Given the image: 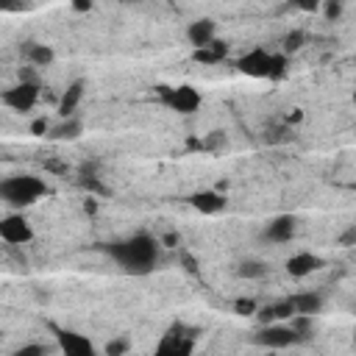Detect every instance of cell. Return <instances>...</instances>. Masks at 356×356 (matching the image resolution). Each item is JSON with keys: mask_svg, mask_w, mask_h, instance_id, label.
<instances>
[{"mask_svg": "<svg viewBox=\"0 0 356 356\" xmlns=\"http://www.w3.org/2000/svg\"><path fill=\"white\" fill-rule=\"evenodd\" d=\"M95 209H97V203H95V200H92V197H89V200H86V203H83V211H95Z\"/></svg>", "mask_w": 356, "mask_h": 356, "instance_id": "f546056e", "label": "cell"}, {"mask_svg": "<svg viewBox=\"0 0 356 356\" xmlns=\"http://www.w3.org/2000/svg\"><path fill=\"white\" fill-rule=\"evenodd\" d=\"M320 267H323V259L317 253H309V250H300V253L286 259V273L292 278H306V275L317 273Z\"/></svg>", "mask_w": 356, "mask_h": 356, "instance_id": "8fae6325", "label": "cell"}, {"mask_svg": "<svg viewBox=\"0 0 356 356\" xmlns=\"http://www.w3.org/2000/svg\"><path fill=\"white\" fill-rule=\"evenodd\" d=\"M323 11H325V17H328V19H337V17L342 14V6H339V3H328Z\"/></svg>", "mask_w": 356, "mask_h": 356, "instance_id": "4316f807", "label": "cell"}, {"mask_svg": "<svg viewBox=\"0 0 356 356\" xmlns=\"http://www.w3.org/2000/svg\"><path fill=\"white\" fill-rule=\"evenodd\" d=\"M225 56H228V42H222V39H214L211 44H206V47L192 53V58L200 61V64H220Z\"/></svg>", "mask_w": 356, "mask_h": 356, "instance_id": "ac0fdd59", "label": "cell"}, {"mask_svg": "<svg viewBox=\"0 0 356 356\" xmlns=\"http://www.w3.org/2000/svg\"><path fill=\"white\" fill-rule=\"evenodd\" d=\"M83 134V122L78 120V117H70V120H61L56 128H50V139H56V142H72V139H78Z\"/></svg>", "mask_w": 356, "mask_h": 356, "instance_id": "d6986e66", "label": "cell"}, {"mask_svg": "<svg viewBox=\"0 0 356 356\" xmlns=\"http://www.w3.org/2000/svg\"><path fill=\"white\" fill-rule=\"evenodd\" d=\"M350 242H356V228H350V231L342 236V245H350Z\"/></svg>", "mask_w": 356, "mask_h": 356, "instance_id": "f1b7e54d", "label": "cell"}, {"mask_svg": "<svg viewBox=\"0 0 356 356\" xmlns=\"http://www.w3.org/2000/svg\"><path fill=\"white\" fill-rule=\"evenodd\" d=\"M295 317H314L320 309H323V298L317 292H295L286 298Z\"/></svg>", "mask_w": 356, "mask_h": 356, "instance_id": "5bb4252c", "label": "cell"}, {"mask_svg": "<svg viewBox=\"0 0 356 356\" xmlns=\"http://www.w3.org/2000/svg\"><path fill=\"white\" fill-rule=\"evenodd\" d=\"M75 8H78V11H89V8H92V3H75Z\"/></svg>", "mask_w": 356, "mask_h": 356, "instance_id": "4dcf8cb0", "label": "cell"}, {"mask_svg": "<svg viewBox=\"0 0 356 356\" xmlns=\"http://www.w3.org/2000/svg\"><path fill=\"white\" fill-rule=\"evenodd\" d=\"M11 356H47V345H39V342H28V345L17 348Z\"/></svg>", "mask_w": 356, "mask_h": 356, "instance_id": "603a6c76", "label": "cell"}, {"mask_svg": "<svg viewBox=\"0 0 356 356\" xmlns=\"http://www.w3.org/2000/svg\"><path fill=\"white\" fill-rule=\"evenodd\" d=\"M39 89H42V83H17V86L6 89L0 100L14 111H31L39 103Z\"/></svg>", "mask_w": 356, "mask_h": 356, "instance_id": "ba28073f", "label": "cell"}, {"mask_svg": "<svg viewBox=\"0 0 356 356\" xmlns=\"http://www.w3.org/2000/svg\"><path fill=\"white\" fill-rule=\"evenodd\" d=\"M19 50H22V56H25V61H28L31 67H47V64H53V58H56L53 47H50V44H42V42H25Z\"/></svg>", "mask_w": 356, "mask_h": 356, "instance_id": "e0dca14e", "label": "cell"}, {"mask_svg": "<svg viewBox=\"0 0 356 356\" xmlns=\"http://www.w3.org/2000/svg\"><path fill=\"white\" fill-rule=\"evenodd\" d=\"M186 39H189V44H192L195 50L211 44V42L217 39V25H214V19L200 17V19L189 22V28H186Z\"/></svg>", "mask_w": 356, "mask_h": 356, "instance_id": "30bf717a", "label": "cell"}, {"mask_svg": "<svg viewBox=\"0 0 356 356\" xmlns=\"http://www.w3.org/2000/svg\"><path fill=\"white\" fill-rule=\"evenodd\" d=\"M189 206L200 214H220V211H225L228 200H225V195H220L214 189H203V192H195L189 197Z\"/></svg>", "mask_w": 356, "mask_h": 356, "instance_id": "7c38bea8", "label": "cell"}, {"mask_svg": "<svg viewBox=\"0 0 356 356\" xmlns=\"http://www.w3.org/2000/svg\"><path fill=\"white\" fill-rule=\"evenodd\" d=\"M106 253L134 275H147L159 261V242L150 234H134L128 239L106 245Z\"/></svg>", "mask_w": 356, "mask_h": 356, "instance_id": "6da1fadb", "label": "cell"}, {"mask_svg": "<svg viewBox=\"0 0 356 356\" xmlns=\"http://www.w3.org/2000/svg\"><path fill=\"white\" fill-rule=\"evenodd\" d=\"M159 100L178 114H195L200 108V92L189 83H178V86H159Z\"/></svg>", "mask_w": 356, "mask_h": 356, "instance_id": "277c9868", "label": "cell"}, {"mask_svg": "<svg viewBox=\"0 0 356 356\" xmlns=\"http://www.w3.org/2000/svg\"><path fill=\"white\" fill-rule=\"evenodd\" d=\"M128 348H131V339L128 337H117L106 345V356H128Z\"/></svg>", "mask_w": 356, "mask_h": 356, "instance_id": "7402d4cb", "label": "cell"}, {"mask_svg": "<svg viewBox=\"0 0 356 356\" xmlns=\"http://www.w3.org/2000/svg\"><path fill=\"white\" fill-rule=\"evenodd\" d=\"M295 228H298V220L292 214H278L275 220L267 222L264 228V239L267 242H289L295 236Z\"/></svg>", "mask_w": 356, "mask_h": 356, "instance_id": "4fadbf2b", "label": "cell"}, {"mask_svg": "<svg viewBox=\"0 0 356 356\" xmlns=\"http://www.w3.org/2000/svg\"><path fill=\"white\" fill-rule=\"evenodd\" d=\"M306 337L292 325V323H273V325H261L256 334H253V342L261 345V348H289V345H298L303 342Z\"/></svg>", "mask_w": 356, "mask_h": 356, "instance_id": "5b68a950", "label": "cell"}, {"mask_svg": "<svg viewBox=\"0 0 356 356\" xmlns=\"http://www.w3.org/2000/svg\"><path fill=\"white\" fill-rule=\"evenodd\" d=\"M181 259H184V264H186L189 273H197V264H195V259H192L189 253H181Z\"/></svg>", "mask_w": 356, "mask_h": 356, "instance_id": "83f0119b", "label": "cell"}, {"mask_svg": "<svg viewBox=\"0 0 356 356\" xmlns=\"http://www.w3.org/2000/svg\"><path fill=\"white\" fill-rule=\"evenodd\" d=\"M234 309H236V314H253V312H259L256 309V300H250V298H239L234 303Z\"/></svg>", "mask_w": 356, "mask_h": 356, "instance_id": "cb8c5ba5", "label": "cell"}, {"mask_svg": "<svg viewBox=\"0 0 356 356\" xmlns=\"http://www.w3.org/2000/svg\"><path fill=\"white\" fill-rule=\"evenodd\" d=\"M153 356H195V331H186L181 323L170 325L159 339Z\"/></svg>", "mask_w": 356, "mask_h": 356, "instance_id": "8992f818", "label": "cell"}, {"mask_svg": "<svg viewBox=\"0 0 356 356\" xmlns=\"http://www.w3.org/2000/svg\"><path fill=\"white\" fill-rule=\"evenodd\" d=\"M53 334H56V345H58L61 356H97L89 337H83L72 328H58V325H53Z\"/></svg>", "mask_w": 356, "mask_h": 356, "instance_id": "52a82bcc", "label": "cell"}, {"mask_svg": "<svg viewBox=\"0 0 356 356\" xmlns=\"http://www.w3.org/2000/svg\"><path fill=\"white\" fill-rule=\"evenodd\" d=\"M31 134H36V136H47V134H50V122H47L44 117L33 120V122H31Z\"/></svg>", "mask_w": 356, "mask_h": 356, "instance_id": "d4e9b609", "label": "cell"}, {"mask_svg": "<svg viewBox=\"0 0 356 356\" xmlns=\"http://www.w3.org/2000/svg\"><path fill=\"white\" fill-rule=\"evenodd\" d=\"M236 273H239L242 278H261V275L267 273V264H264V261H256V259H245Z\"/></svg>", "mask_w": 356, "mask_h": 356, "instance_id": "ffe728a7", "label": "cell"}, {"mask_svg": "<svg viewBox=\"0 0 356 356\" xmlns=\"http://www.w3.org/2000/svg\"><path fill=\"white\" fill-rule=\"evenodd\" d=\"M44 170H50V172H58V175H67V172H70V164H64V161H56V159H44Z\"/></svg>", "mask_w": 356, "mask_h": 356, "instance_id": "484cf974", "label": "cell"}, {"mask_svg": "<svg viewBox=\"0 0 356 356\" xmlns=\"http://www.w3.org/2000/svg\"><path fill=\"white\" fill-rule=\"evenodd\" d=\"M83 89H86L83 78L72 81V83L64 89V95H61V100H58V114H61L64 120L75 117V108H78V106H81V100H83Z\"/></svg>", "mask_w": 356, "mask_h": 356, "instance_id": "9a60e30c", "label": "cell"}, {"mask_svg": "<svg viewBox=\"0 0 356 356\" xmlns=\"http://www.w3.org/2000/svg\"><path fill=\"white\" fill-rule=\"evenodd\" d=\"M303 42H306V33H303V31H289V33L284 36V44H281L284 56H286V53H298V50L303 47Z\"/></svg>", "mask_w": 356, "mask_h": 356, "instance_id": "44dd1931", "label": "cell"}, {"mask_svg": "<svg viewBox=\"0 0 356 356\" xmlns=\"http://www.w3.org/2000/svg\"><path fill=\"white\" fill-rule=\"evenodd\" d=\"M256 317H259V323L261 325H273V323H289L292 317H295V312H292V306H289V300L284 298V300H275V303H270V306H261L259 312H256Z\"/></svg>", "mask_w": 356, "mask_h": 356, "instance_id": "2e32d148", "label": "cell"}, {"mask_svg": "<svg viewBox=\"0 0 356 356\" xmlns=\"http://www.w3.org/2000/svg\"><path fill=\"white\" fill-rule=\"evenodd\" d=\"M47 192H50L47 184L42 178H36V175H28V172L25 175H11V178H6L0 184L3 200L8 206H14V209H25V206L36 203L39 197H44Z\"/></svg>", "mask_w": 356, "mask_h": 356, "instance_id": "3957f363", "label": "cell"}, {"mask_svg": "<svg viewBox=\"0 0 356 356\" xmlns=\"http://www.w3.org/2000/svg\"><path fill=\"white\" fill-rule=\"evenodd\" d=\"M0 236L8 245H28L33 239V228L22 214H8L0 220Z\"/></svg>", "mask_w": 356, "mask_h": 356, "instance_id": "9c48e42d", "label": "cell"}, {"mask_svg": "<svg viewBox=\"0 0 356 356\" xmlns=\"http://www.w3.org/2000/svg\"><path fill=\"white\" fill-rule=\"evenodd\" d=\"M234 64H236V70L242 75H250V78L281 81L286 75V56L284 53H273L267 47H253V50L242 53Z\"/></svg>", "mask_w": 356, "mask_h": 356, "instance_id": "7a4b0ae2", "label": "cell"}]
</instances>
